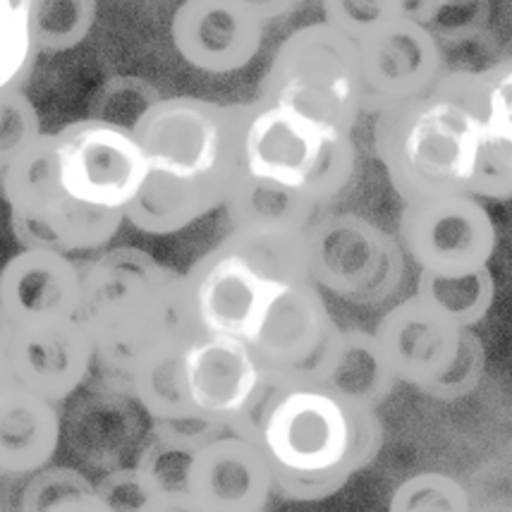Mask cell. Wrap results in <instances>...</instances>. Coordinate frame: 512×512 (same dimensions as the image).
Returning a JSON list of instances; mask_svg holds the SVG:
<instances>
[{
	"label": "cell",
	"instance_id": "obj_3",
	"mask_svg": "<svg viewBox=\"0 0 512 512\" xmlns=\"http://www.w3.org/2000/svg\"><path fill=\"white\" fill-rule=\"evenodd\" d=\"M82 280V321L96 362L125 383L201 333L185 273L144 249H103L82 264Z\"/></svg>",
	"mask_w": 512,
	"mask_h": 512
},
{
	"label": "cell",
	"instance_id": "obj_7",
	"mask_svg": "<svg viewBox=\"0 0 512 512\" xmlns=\"http://www.w3.org/2000/svg\"><path fill=\"white\" fill-rule=\"evenodd\" d=\"M0 197L22 249H48L67 256L103 252L125 225V216L91 209L65 190L51 132L41 134L29 149L0 168Z\"/></svg>",
	"mask_w": 512,
	"mask_h": 512
},
{
	"label": "cell",
	"instance_id": "obj_24",
	"mask_svg": "<svg viewBox=\"0 0 512 512\" xmlns=\"http://www.w3.org/2000/svg\"><path fill=\"white\" fill-rule=\"evenodd\" d=\"M99 20V0H29V32L36 51L67 53L89 39Z\"/></svg>",
	"mask_w": 512,
	"mask_h": 512
},
{
	"label": "cell",
	"instance_id": "obj_38",
	"mask_svg": "<svg viewBox=\"0 0 512 512\" xmlns=\"http://www.w3.org/2000/svg\"><path fill=\"white\" fill-rule=\"evenodd\" d=\"M261 512H271V510H268V508H266V510H261Z\"/></svg>",
	"mask_w": 512,
	"mask_h": 512
},
{
	"label": "cell",
	"instance_id": "obj_34",
	"mask_svg": "<svg viewBox=\"0 0 512 512\" xmlns=\"http://www.w3.org/2000/svg\"><path fill=\"white\" fill-rule=\"evenodd\" d=\"M46 512H115L111 505L101 498V493L94 489L84 491V493H77V496L67 498V501L58 503L56 508L46 510Z\"/></svg>",
	"mask_w": 512,
	"mask_h": 512
},
{
	"label": "cell",
	"instance_id": "obj_36",
	"mask_svg": "<svg viewBox=\"0 0 512 512\" xmlns=\"http://www.w3.org/2000/svg\"><path fill=\"white\" fill-rule=\"evenodd\" d=\"M10 338H12V323L5 314L3 304H0V364H10L8 350H10Z\"/></svg>",
	"mask_w": 512,
	"mask_h": 512
},
{
	"label": "cell",
	"instance_id": "obj_1",
	"mask_svg": "<svg viewBox=\"0 0 512 512\" xmlns=\"http://www.w3.org/2000/svg\"><path fill=\"white\" fill-rule=\"evenodd\" d=\"M149 163L125 223L168 237L223 209L240 170L242 103L168 96L154 99L130 125Z\"/></svg>",
	"mask_w": 512,
	"mask_h": 512
},
{
	"label": "cell",
	"instance_id": "obj_2",
	"mask_svg": "<svg viewBox=\"0 0 512 512\" xmlns=\"http://www.w3.org/2000/svg\"><path fill=\"white\" fill-rule=\"evenodd\" d=\"M278 496L326 501L376 460L379 410L347 400L321 381L273 383L249 424Z\"/></svg>",
	"mask_w": 512,
	"mask_h": 512
},
{
	"label": "cell",
	"instance_id": "obj_19",
	"mask_svg": "<svg viewBox=\"0 0 512 512\" xmlns=\"http://www.w3.org/2000/svg\"><path fill=\"white\" fill-rule=\"evenodd\" d=\"M82 264L48 249H20L0 268V304L17 326L82 319Z\"/></svg>",
	"mask_w": 512,
	"mask_h": 512
},
{
	"label": "cell",
	"instance_id": "obj_13",
	"mask_svg": "<svg viewBox=\"0 0 512 512\" xmlns=\"http://www.w3.org/2000/svg\"><path fill=\"white\" fill-rule=\"evenodd\" d=\"M395 237L407 261L431 276H465L489 268L498 247L496 223L484 201L472 194L407 201Z\"/></svg>",
	"mask_w": 512,
	"mask_h": 512
},
{
	"label": "cell",
	"instance_id": "obj_6",
	"mask_svg": "<svg viewBox=\"0 0 512 512\" xmlns=\"http://www.w3.org/2000/svg\"><path fill=\"white\" fill-rule=\"evenodd\" d=\"M240 170L326 209L355 178L357 144L350 130L254 99L242 103Z\"/></svg>",
	"mask_w": 512,
	"mask_h": 512
},
{
	"label": "cell",
	"instance_id": "obj_33",
	"mask_svg": "<svg viewBox=\"0 0 512 512\" xmlns=\"http://www.w3.org/2000/svg\"><path fill=\"white\" fill-rule=\"evenodd\" d=\"M132 512H204L187 491H151Z\"/></svg>",
	"mask_w": 512,
	"mask_h": 512
},
{
	"label": "cell",
	"instance_id": "obj_14",
	"mask_svg": "<svg viewBox=\"0 0 512 512\" xmlns=\"http://www.w3.org/2000/svg\"><path fill=\"white\" fill-rule=\"evenodd\" d=\"M340 331L319 285L300 276L280 290L247 345L273 383L319 381Z\"/></svg>",
	"mask_w": 512,
	"mask_h": 512
},
{
	"label": "cell",
	"instance_id": "obj_26",
	"mask_svg": "<svg viewBox=\"0 0 512 512\" xmlns=\"http://www.w3.org/2000/svg\"><path fill=\"white\" fill-rule=\"evenodd\" d=\"M36 58L39 51L29 32V0H0V94L24 89Z\"/></svg>",
	"mask_w": 512,
	"mask_h": 512
},
{
	"label": "cell",
	"instance_id": "obj_16",
	"mask_svg": "<svg viewBox=\"0 0 512 512\" xmlns=\"http://www.w3.org/2000/svg\"><path fill=\"white\" fill-rule=\"evenodd\" d=\"M185 491L204 512H261L276 493L249 426L218 429L194 448Z\"/></svg>",
	"mask_w": 512,
	"mask_h": 512
},
{
	"label": "cell",
	"instance_id": "obj_32",
	"mask_svg": "<svg viewBox=\"0 0 512 512\" xmlns=\"http://www.w3.org/2000/svg\"><path fill=\"white\" fill-rule=\"evenodd\" d=\"M469 194L481 201L512 199V166L491 144H484Z\"/></svg>",
	"mask_w": 512,
	"mask_h": 512
},
{
	"label": "cell",
	"instance_id": "obj_11",
	"mask_svg": "<svg viewBox=\"0 0 512 512\" xmlns=\"http://www.w3.org/2000/svg\"><path fill=\"white\" fill-rule=\"evenodd\" d=\"M178 379L187 414L204 431L249 426L273 388L252 347L213 333H197L182 347Z\"/></svg>",
	"mask_w": 512,
	"mask_h": 512
},
{
	"label": "cell",
	"instance_id": "obj_18",
	"mask_svg": "<svg viewBox=\"0 0 512 512\" xmlns=\"http://www.w3.org/2000/svg\"><path fill=\"white\" fill-rule=\"evenodd\" d=\"M8 359L17 386L58 405L72 398L99 364L82 319L12 328Z\"/></svg>",
	"mask_w": 512,
	"mask_h": 512
},
{
	"label": "cell",
	"instance_id": "obj_21",
	"mask_svg": "<svg viewBox=\"0 0 512 512\" xmlns=\"http://www.w3.org/2000/svg\"><path fill=\"white\" fill-rule=\"evenodd\" d=\"M230 230L249 233H307L323 206L300 194L254 180L237 170L223 204Z\"/></svg>",
	"mask_w": 512,
	"mask_h": 512
},
{
	"label": "cell",
	"instance_id": "obj_5",
	"mask_svg": "<svg viewBox=\"0 0 512 512\" xmlns=\"http://www.w3.org/2000/svg\"><path fill=\"white\" fill-rule=\"evenodd\" d=\"M185 276L199 331L249 343L280 290L309 276L304 233L230 230Z\"/></svg>",
	"mask_w": 512,
	"mask_h": 512
},
{
	"label": "cell",
	"instance_id": "obj_12",
	"mask_svg": "<svg viewBox=\"0 0 512 512\" xmlns=\"http://www.w3.org/2000/svg\"><path fill=\"white\" fill-rule=\"evenodd\" d=\"M51 134L65 190L91 209L125 216L149 175L132 127L94 115Z\"/></svg>",
	"mask_w": 512,
	"mask_h": 512
},
{
	"label": "cell",
	"instance_id": "obj_28",
	"mask_svg": "<svg viewBox=\"0 0 512 512\" xmlns=\"http://www.w3.org/2000/svg\"><path fill=\"white\" fill-rule=\"evenodd\" d=\"M388 512H477L472 496L455 477L419 472L393 491Z\"/></svg>",
	"mask_w": 512,
	"mask_h": 512
},
{
	"label": "cell",
	"instance_id": "obj_27",
	"mask_svg": "<svg viewBox=\"0 0 512 512\" xmlns=\"http://www.w3.org/2000/svg\"><path fill=\"white\" fill-rule=\"evenodd\" d=\"M479 118L486 144L512 166V56L479 70Z\"/></svg>",
	"mask_w": 512,
	"mask_h": 512
},
{
	"label": "cell",
	"instance_id": "obj_4",
	"mask_svg": "<svg viewBox=\"0 0 512 512\" xmlns=\"http://www.w3.org/2000/svg\"><path fill=\"white\" fill-rule=\"evenodd\" d=\"M376 161L402 204L469 194L486 134L448 72L429 94L374 118Z\"/></svg>",
	"mask_w": 512,
	"mask_h": 512
},
{
	"label": "cell",
	"instance_id": "obj_30",
	"mask_svg": "<svg viewBox=\"0 0 512 512\" xmlns=\"http://www.w3.org/2000/svg\"><path fill=\"white\" fill-rule=\"evenodd\" d=\"M44 134L41 115L24 89L0 94V168L29 149Z\"/></svg>",
	"mask_w": 512,
	"mask_h": 512
},
{
	"label": "cell",
	"instance_id": "obj_22",
	"mask_svg": "<svg viewBox=\"0 0 512 512\" xmlns=\"http://www.w3.org/2000/svg\"><path fill=\"white\" fill-rule=\"evenodd\" d=\"M319 381L335 393L345 395L347 400H355L371 410H379L398 386L374 331H357V328L340 331Z\"/></svg>",
	"mask_w": 512,
	"mask_h": 512
},
{
	"label": "cell",
	"instance_id": "obj_23",
	"mask_svg": "<svg viewBox=\"0 0 512 512\" xmlns=\"http://www.w3.org/2000/svg\"><path fill=\"white\" fill-rule=\"evenodd\" d=\"M414 295L426 307L446 316L460 328H477L496 302V278L491 266L465 276H431L419 273Z\"/></svg>",
	"mask_w": 512,
	"mask_h": 512
},
{
	"label": "cell",
	"instance_id": "obj_35",
	"mask_svg": "<svg viewBox=\"0 0 512 512\" xmlns=\"http://www.w3.org/2000/svg\"><path fill=\"white\" fill-rule=\"evenodd\" d=\"M240 3H245L249 10L261 17V20L268 22L285 15V12H290L300 0H240Z\"/></svg>",
	"mask_w": 512,
	"mask_h": 512
},
{
	"label": "cell",
	"instance_id": "obj_37",
	"mask_svg": "<svg viewBox=\"0 0 512 512\" xmlns=\"http://www.w3.org/2000/svg\"><path fill=\"white\" fill-rule=\"evenodd\" d=\"M412 3H434V0H410V10H412Z\"/></svg>",
	"mask_w": 512,
	"mask_h": 512
},
{
	"label": "cell",
	"instance_id": "obj_9",
	"mask_svg": "<svg viewBox=\"0 0 512 512\" xmlns=\"http://www.w3.org/2000/svg\"><path fill=\"white\" fill-rule=\"evenodd\" d=\"M374 335L395 381L426 398L462 400L484 379L486 347L477 331L455 326L417 295L390 307Z\"/></svg>",
	"mask_w": 512,
	"mask_h": 512
},
{
	"label": "cell",
	"instance_id": "obj_20",
	"mask_svg": "<svg viewBox=\"0 0 512 512\" xmlns=\"http://www.w3.org/2000/svg\"><path fill=\"white\" fill-rule=\"evenodd\" d=\"M63 438L60 405L12 383L0 393V474L32 477L56 457Z\"/></svg>",
	"mask_w": 512,
	"mask_h": 512
},
{
	"label": "cell",
	"instance_id": "obj_29",
	"mask_svg": "<svg viewBox=\"0 0 512 512\" xmlns=\"http://www.w3.org/2000/svg\"><path fill=\"white\" fill-rule=\"evenodd\" d=\"M323 22L362 41L410 15V0H321Z\"/></svg>",
	"mask_w": 512,
	"mask_h": 512
},
{
	"label": "cell",
	"instance_id": "obj_8",
	"mask_svg": "<svg viewBox=\"0 0 512 512\" xmlns=\"http://www.w3.org/2000/svg\"><path fill=\"white\" fill-rule=\"evenodd\" d=\"M256 99L355 132L364 115L357 44L323 20L304 24L276 48Z\"/></svg>",
	"mask_w": 512,
	"mask_h": 512
},
{
	"label": "cell",
	"instance_id": "obj_15",
	"mask_svg": "<svg viewBox=\"0 0 512 512\" xmlns=\"http://www.w3.org/2000/svg\"><path fill=\"white\" fill-rule=\"evenodd\" d=\"M357 51L362 72V113L374 118L429 94L446 75L436 34L412 15L357 41Z\"/></svg>",
	"mask_w": 512,
	"mask_h": 512
},
{
	"label": "cell",
	"instance_id": "obj_10",
	"mask_svg": "<svg viewBox=\"0 0 512 512\" xmlns=\"http://www.w3.org/2000/svg\"><path fill=\"white\" fill-rule=\"evenodd\" d=\"M304 254L321 292L355 307L388 302L405 280L398 237L357 213H321L304 233Z\"/></svg>",
	"mask_w": 512,
	"mask_h": 512
},
{
	"label": "cell",
	"instance_id": "obj_17",
	"mask_svg": "<svg viewBox=\"0 0 512 512\" xmlns=\"http://www.w3.org/2000/svg\"><path fill=\"white\" fill-rule=\"evenodd\" d=\"M266 22L240 0H182L170 41L192 70L225 77L245 70L264 46Z\"/></svg>",
	"mask_w": 512,
	"mask_h": 512
},
{
	"label": "cell",
	"instance_id": "obj_25",
	"mask_svg": "<svg viewBox=\"0 0 512 512\" xmlns=\"http://www.w3.org/2000/svg\"><path fill=\"white\" fill-rule=\"evenodd\" d=\"M204 436L209 434L161 426L139 455L134 472L149 491H185L192 453Z\"/></svg>",
	"mask_w": 512,
	"mask_h": 512
},
{
	"label": "cell",
	"instance_id": "obj_31",
	"mask_svg": "<svg viewBox=\"0 0 512 512\" xmlns=\"http://www.w3.org/2000/svg\"><path fill=\"white\" fill-rule=\"evenodd\" d=\"M94 486L96 484H91L79 469L48 465L29 479L27 489L22 493V512H46L77 493L94 489Z\"/></svg>",
	"mask_w": 512,
	"mask_h": 512
}]
</instances>
